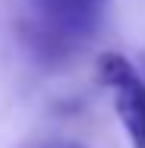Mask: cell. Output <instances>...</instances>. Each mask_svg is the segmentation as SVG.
Segmentation results:
<instances>
[{
    "instance_id": "3",
    "label": "cell",
    "mask_w": 145,
    "mask_h": 148,
    "mask_svg": "<svg viewBox=\"0 0 145 148\" xmlns=\"http://www.w3.org/2000/svg\"><path fill=\"white\" fill-rule=\"evenodd\" d=\"M29 148H82L79 142H63V139H51V142H38V145H29Z\"/></svg>"
},
{
    "instance_id": "1",
    "label": "cell",
    "mask_w": 145,
    "mask_h": 148,
    "mask_svg": "<svg viewBox=\"0 0 145 148\" xmlns=\"http://www.w3.org/2000/svg\"><path fill=\"white\" fill-rule=\"evenodd\" d=\"M107 0H22L19 41L44 66L69 63L101 25Z\"/></svg>"
},
{
    "instance_id": "2",
    "label": "cell",
    "mask_w": 145,
    "mask_h": 148,
    "mask_svg": "<svg viewBox=\"0 0 145 148\" xmlns=\"http://www.w3.org/2000/svg\"><path fill=\"white\" fill-rule=\"evenodd\" d=\"M101 79H104V85L114 88L117 114L123 120L133 145L145 148V85L136 76L133 63L120 54H104L101 57Z\"/></svg>"
}]
</instances>
